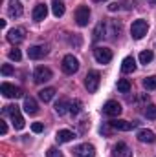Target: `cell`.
I'll return each mask as SVG.
<instances>
[{
  "instance_id": "cell-1",
  "label": "cell",
  "mask_w": 156,
  "mask_h": 157,
  "mask_svg": "<svg viewBox=\"0 0 156 157\" xmlns=\"http://www.w3.org/2000/svg\"><path fill=\"white\" fill-rule=\"evenodd\" d=\"M2 113L11 117L15 130H22V128H24V117L20 115V110H18V106H13V104H9V106H4Z\"/></svg>"
},
{
  "instance_id": "cell-2",
  "label": "cell",
  "mask_w": 156,
  "mask_h": 157,
  "mask_svg": "<svg viewBox=\"0 0 156 157\" xmlns=\"http://www.w3.org/2000/svg\"><path fill=\"white\" fill-rule=\"evenodd\" d=\"M147 31H149V24L145 20H142V18L132 22V26H130V35H132V39H136V40L143 39L147 35Z\"/></svg>"
},
{
  "instance_id": "cell-3",
  "label": "cell",
  "mask_w": 156,
  "mask_h": 157,
  "mask_svg": "<svg viewBox=\"0 0 156 157\" xmlns=\"http://www.w3.org/2000/svg\"><path fill=\"white\" fill-rule=\"evenodd\" d=\"M99 82H101V75H99V71L92 70V71H88V73H86L84 86H86V90H88L90 93L97 91V88H99Z\"/></svg>"
},
{
  "instance_id": "cell-4",
  "label": "cell",
  "mask_w": 156,
  "mask_h": 157,
  "mask_svg": "<svg viewBox=\"0 0 156 157\" xmlns=\"http://www.w3.org/2000/svg\"><path fill=\"white\" fill-rule=\"evenodd\" d=\"M61 66H63V71H64L66 75H74V73L79 70V60L74 57V55H64Z\"/></svg>"
},
{
  "instance_id": "cell-5",
  "label": "cell",
  "mask_w": 156,
  "mask_h": 157,
  "mask_svg": "<svg viewBox=\"0 0 156 157\" xmlns=\"http://www.w3.org/2000/svg\"><path fill=\"white\" fill-rule=\"evenodd\" d=\"M94 59L99 62V64H109L112 60V49L105 48V46H97L94 49Z\"/></svg>"
},
{
  "instance_id": "cell-6",
  "label": "cell",
  "mask_w": 156,
  "mask_h": 157,
  "mask_svg": "<svg viewBox=\"0 0 156 157\" xmlns=\"http://www.w3.org/2000/svg\"><path fill=\"white\" fill-rule=\"evenodd\" d=\"M0 93L4 97H7V99H18V97H22V90L17 88V86H13V84H9V82H2Z\"/></svg>"
},
{
  "instance_id": "cell-7",
  "label": "cell",
  "mask_w": 156,
  "mask_h": 157,
  "mask_svg": "<svg viewBox=\"0 0 156 157\" xmlns=\"http://www.w3.org/2000/svg\"><path fill=\"white\" fill-rule=\"evenodd\" d=\"M72 152H74L76 157H96V148L92 144H88V143H83V144L76 146Z\"/></svg>"
},
{
  "instance_id": "cell-8",
  "label": "cell",
  "mask_w": 156,
  "mask_h": 157,
  "mask_svg": "<svg viewBox=\"0 0 156 157\" xmlns=\"http://www.w3.org/2000/svg\"><path fill=\"white\" fill-rule=\"evenodd\" d=\"M109 124H110V128L119 130V132H129V130H134V128L138 126L136 121H134V122H129V121H123V119H114V121H110Z\"/></svg>"
},
{
  "instance_id": "cell-9",
  "label": "cell",
  "mask_w": 156,
  "mask_h": 157,
  "mask_svg": "<svg viewBox=\"0 0 156 157\" xmlns=\"http://www.w3.org/2000/svg\"><path fill=\"white\" fill-rule=\"evenodd\" d=\"M51 78V70L50 68H44V66H39L37 70H35V73H33V80L37 82V84H44V82H48Z\"/></svg>"
},
{
  "instance_id": "cell-10",
  "label": "cell",
  "mask_w": 156,
  "mask_h": 157,
  "mask_svg": "<svg viewBox=\"0 0 156 157\" xmlns=\"http://www.w3.org/2000/svg\"><path fill=\"white\" fill-rule=\"evenodd\" d=\"M121 104L117 102V101H109L105 106H103V113L105 115H109V117H117L119 113H121Z\"/></svg>"
},
{
  "instance_id": "cell-11",
  "label": "cell",
  "mask_w": 156,
  "mask_h": 157,
  "mask_svg": "<svg viewBox=\"0 0 156 157\" xmlns=\"http://www.w3.org/2000/svg\"><path fill=\"white\" fill-rule=\"evenodd\" d=\"M76 20H77L79 26H88V20H90V9L88 6H81L76 11Z\"/></svg>"
},
{
  "instance_id": "cell-12",
  "label": "cell",
  "mask_w": 156,
  "mask_h": 157,
  "mask_svg": "<svg viewBox=\"0 0 156 157\" xmlns=\"http://www.w3.org/2000/svg\"><path fill=\"white\" fill-rule=\"evenodd\" d=\"M24 37H26V33H24L22 28H13V29L7 31V40H9L11 44H20V42L24 40Z\"/></svg>"
},
{
  "instance_id": "cell-13",
  "label": "cell",
  "mask_w": 156,
  "mask_h": 157,
  "mask_svg": "<svg viewBox=\"0 0 156 157\" xmlns=\"http://www.w3.org/2000/svg\"><path fill=\"white\" fill-rule=\"evenodd\" d=\"M22 13H24V7H22L20 2L13 0V2L7 4V15H9L11 18H18V17H22Z\"/></svg>"
},
{
  "instance_id": "cell-14",
  "label": "cell",
  "mask_w": 156,
  "mask_h": 157,
  "mask_svg": "<svg viewBox=\"0 0 156 157\" xmlns=\"http://www.w3.org/2000/svg\"><path fill=\"white\" fill-rule=\"evenodd\" d=\"M44 55H48V48H46V46H31V48L28 49V57L33 59V60H39Z\"/></svg>"
},
{
  "instance_id": "cell-15",
  "label": "cell",
  "mask_w": 156,
  "mask_h": 157,
  "mask_svg": "<svg viewBox=\"0 0 156 157\" xmlns=\"http://www.w3.org/2000/svg\"><path fill=\"white\" fill-rule=\"evenodd\" d=\"M112 155L114 157H132V150L125 144V143H117L112 148Z\"/></svg>"
},
{
  "instance_id": "cell-16",
  "label": "cell",
  "mask_w": 156,
  "mask_h": 157,
  "mask_svg": "<svg viewBox=\"0 0 156 157\" xmlns=\"http://www.w3.org/2000/svg\"><path fill=\"white\" fill-rule=\"evenodd\" d=\"M136 137H138V141H140V143H149V144H151V143H154V141H156L154 132H151V130H147V128L140 130Z\"/></svg>"
},
{
  "instance_id": "cell-17",
  "label": "cell",
  "mask_w": 156,
  "mask_h": 157,
  "mask_svg": "<svg viewBox=\"0 0 156 157\" xmlns=\"http://www.w3.org/2000/svg\"><path fill=\"white\" fill-rule=\"evenodd\" d=\"M46 15H48V6L46 4H37L35 6V9H33V13H31V17H33V20H44L46 18Z\"/></svg>"
},
{
  "instance_id": "cell-18",
  "label": "cell",
  "mask_w": 156,
  "mask_h": 157,
  "mask_svg": "<svg viewBox=\"0 0 156 157\" xmlns=\"http://www.w3.org/2000/svg\"><path fill=\"white\" fill-rule=\"evenodd\" d=\"M24 112L30 113V115H35L39 112V106H37V101L33 97H26L24 99Z\"/></svg>"
},
{
  "instance_id": "cell-19",
  "label": "cell",
  "mask_w": 156,
  "mask_h": 157,
  "mask_svg": "<svg viewBox=\"0 0 156 157\" xmlns=\"http://www.w3.org/2000/svg\"><path fill=\"white\" fill-rule=\"evenodd\" d=\"M55 139H57V143H70V141L76 139V133L70 132V130H59L57 135H55Z\"/></svg>"
},
{
  "instance_id": "cell-20",
  "label": "cell",
  "mask_w": 156,
  "mask_h": 157,
  "mask_svg": "<svg viewBox=\"0 0 156 157\" xmlns=\"http://www.w3.org/2000/svg\"><path fill=\"white\" fill-rule=\"evenodd\" d=\"M136 70V60L134 57H125L123 62H121V71L123 73H132Z\"/></svg>"
},
{
  "instance_id": "cell-21",
  "label": "cell",
  "mask_w": 156,
  "mask_h": 157,
  "mask_svg": "<svg viewBox=\"0 0 156 157\" xmlns=\"http://www.w3.org/2000/svg\"><path fill=\"white\" fill-rule=\"evenodd\" d=\"M55 112H57L59 115H64L66 112H70V101H68V99L57 101V102H55Z\"/></svg>"
},
{
  "instance_id": "cell-22",
  "label": "cell",
  "mask_w": 156,
  "mask_h": 157,
  "mask_svg": "<svg viewBox=\"0 0 156 157\" xmlns=\"http://www.w3.org/2000/svg\"><path fill=\"white\" fill-rule=\"evenodd\" d=\"M53 97H55V90L53 88H44V90L39 91V99L42 102H50Z\"/></svg>"
},
{
  "instance_id": "cell-23",
  "label": "cell",
  "mask_w": 156,
  "mask_h": 157,
  "mask_svg": "<svg viewBox=\"0 0 156 157\" xmlns=\"http://www.w3.org/2000/svg\"><path fill=\"white\" fill-rule=\"evenodd\" d=\"M51 13L59 18V17H63L64 15V4L61 2V0H53L51 2Z\"/></svg>"
},
{
  "instance_id": "cell-24",
  "label": "cell",
  "mask_w": 156,
  "mask_h": 157,
  "mask_svg": "<svg viewBox=\"0 0 156 157\" xmlns=\"http://www.w3.org/2000/svg\"><path fill=\"white\" fill-rule=\"evenodd\" d=\"M107 33V22H99L94 29V40H101Z\"/></svg>"
},
{
  "instance_id": "cell-25",
  "label": "cell",
  "mask_w": 156,
  "mask_h": 157,
  "mask_svg": "<svg viewBox=\"0 0 156 157\" xmlns=\"http://www.w3.org/2000/svg\"><path fill=\"white\" fill-rule=\"evenodd\" d=\"M153 59H154V53L151 51V49H145V51H142L140 53V62L142 64H149V62H153Z\"/></svg>"
},
{
  "instance_id": "cell-26",
  "label": "cell",
  "mask_w": 156,
  "mask_h": 157,
  "mask_svg": "<svg viewBox=\"0 0 156 157\" xmlns=\"http://www.w3.org/2000/svg\"><path fill=\"white\" fill-rule=\"evenodd\" d=\"M117 91L129 93V91H130V82H129L127 78H119V80H117Z\"/></svg>"
},
{
  "instance_id": "cell-27",
  "label": "cell",
  "mask_w": 156,
  "mask_h": 157,
  "mask_svg": "<svg viewBox=\"0 0 156 157\" xmlns=\"http://www.w3.org/2000/svg\"><path fill=\"white\" fill-rule=\"evenodd\" d=\"M143 86L147 90H156V75H151V77L143 78Z\"/></svg>"
},
{
  "instance_id": "cell-28",
  "label": "cell",
  "mask_w": 156,
  "mask_h": 157,
  "mask_svg": "<svg viewBox=\"0 0 156 157\" xmlns=\"http://www.w3.org/2000/svg\"><path fill=\"white\" fill-rule=\"evenodd\" d=\"M81 108H83V102H81L79 99H76V101L70 102V112H72L74 115H77L79 112H81Z\"/></svg>"
},
{
  "instance_id": "cell-29",
  "label": "cell",
  "mask_w": 156,
  "mask_h": 157,
  "mask_svg": "<svg viewBox=\"0 0 156 157\" xmlns=\"http://www.w3.org/2000/svg\"><path fill=\"white\" fill-rule=\"evenodd\" d=\"M145 117L151 119V121H154V119H156V106H154V104H151V106H147V108H145Z\"/></svg>"
},
{
  "instance_id": "cell-30",
  "label": "cell",
  "mask_w": 156,
  "mask_h": 157,
  "mask_svg": "<svg viewBox=\"0 0 156 157\" xmlns=\"http://www.w3.org/2000/svg\"><path fill=\"white\" fill-rule=\"evenodd\" d=\"M7 57H9L11 60H15V62H18V60L22 59V53H20V49H17V48H15V49H11V51L7 53Z\"/></svg>"
},
{
  "instance_id": "cell-31",
  "label": "cell",
  "mask_w": 156,
  "mask_h": 157,
  "mask_svg": "<svg viewBox=\"0 0 156 157\" xmlns=\"http://www.w3.org/2000/svg\"><path fill=\"white\" fill-rule=\"evenodd\" d=\"M46 157H64V155H63L57 148H50V150L46 152Z\"/></svg>"
},
{
  "instance_id": "cell-32",
  "label": "cell",
  "mask_w": 156,
  "mask_h": 157,
  "mask_svg": "<svg viewBox=\"0 0 156 157\" xmlns=\"http://www.w3.org/2000/svg\"><path fill=\"white\" fill-rule=\"evenodd\" d=\"M42 130H44V124H42V122H33V124H31V132H33V133H40Z\"/></svg>"
},
{
  "instance_id": "cell-33",
  "label": "cell",
  "mask_w": 156,
  "mask_h": 157,
  "mask_svg": "<svg viewBox=\"0 0 156 157\" xmlns=\"http://www.w3.org/2000/svg\"><path fill=\"white\" fill-rule=\"evenodd\" d=\"M2 75H13V66L4 64V66H2Z\"/></svg>"
},
{
  "instance_id": "cell-34",
  "label": "cell",
  "mask_w": 156,
  "mask_h": 157,
  "mask_svg": "<svg viewBox=\"0 0 156 157\" xmlns=\"http://www.w3.org/2000/svg\"><path fill=\"white\" fill-rule=\"evenodd\" d=\"M0 133H2V135L7 133V124H6L4 121H0Z\"/></svg>"
},
{
  "instance_id": "cell-35",
  "label": "cell",
  "mask_w": 156,
  "mask_h": 157,
  "mask_svg": "<svg viewBox=\"0 0 156 157\" xmlns=\"http://www.w3.org/2000/svg\"><path fill=\"white\" fill-rule=\"evenodd\" d=\"M117 7H119V4H110V6H109V9H110V11H116Z\"/></svg>"
},
{
  "instance_id": "cell-36",
  "label": "cell",
  "mask_w": 156,
  "mask_h": 157,
  "mask_svg": "<svg viewBox=\"0 0 156 157\" xmlns=\"http://www.w3.org/2000/svg\"><path fill=\"white\" fill-rule=\"evenodd\" d=\"M96 2H101V0H96Z\"/></svg>"
},
{
  "instance_id": "cell-37",
  "label": "cell",
  "mask_w": 156,
  "mask_h": 157,
  "mask_svg": "<svg viewBox=\"0 0 156 157\" xmlns=\"http://www.w3.org/2000/svg\"><path fill=\"white\" fill-rule=\"evenodd\" d=\"M153 2H154V4H156V0H153Z\"/></svg>"
}]
</instances>
